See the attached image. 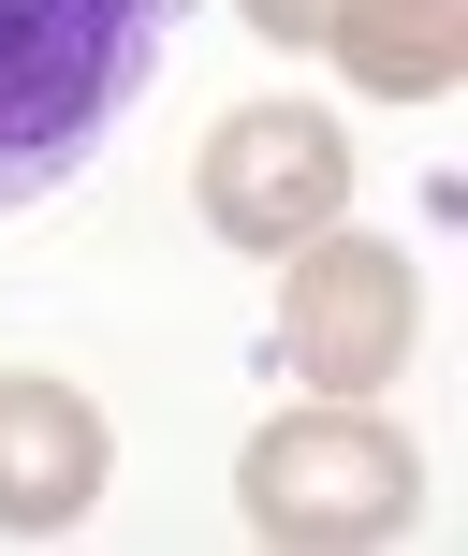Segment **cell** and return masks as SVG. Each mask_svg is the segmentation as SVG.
I'll list each match as a JSON object with an SVG mask.
<instances>
[{"label":"cell","instance_id":"cell-1","mask_svg":"<svg viewBox=\"0 0 468 556\" xmlns=\"http://www.w3.org/2000/svg\"><path fill=\"white\" fill-rule=\"evenodd\" d=\"M162 59V0H0V205H45L103 162Z\"/></svg>","mask_w":468,"mask_h":556},{"label":"cell","instance_id":"cell-2","mask_svg":"<svg viewBox=\"0 0 468 556\" xmlns=\"http://www.w3.org/2000/svg\"><path fill=\"white\" fill-rule=\"evenodd\" d=\"M249 528L264 542H395L410 528V440L366 425L352 395L278 410L264 440H249Z\"/></svg>","mask_w":468,"mask_h":556},{"label":"cell","instance_id":"cell-3","mask_svg":"<svg viewBox=\"0 0 468 556\" xmlns=\"http://www.w3.org/2000/svg\"><path fill=\"white\" fill-rule=\"evenodd\" d=\"M278 366L322 395H381L395 366H410V264L381 250V235H307L293 278H278Z\"/></svg>","mask_w":468,"mask_h":556},{"label":"cell","instance_id":"cell-4","mask_svg":"<svg viewBox=\"0 0 468 556\" xmlns=\"http://www.w3.org/2000/svg\"><path fill=\"white\" fill-rule=\"evenodd\" d=\"M337 205H352V147H337V117H307V103L220 117V147H205V220H220L235 250H307Z\"/></svg>","mask_w":468,"mask_h":556},{"label":"cell","instance_id":"cell-5","mask_svg":"<svg viewBox=\"0 0 468 556\" xmlns=\"http://www.w3.org/2000/svg\"><path fill=\"white\" fill-rule=\"evenodd\" d=\"M103 498V410L59 381H0V528H74Z\"/></svg>","mask_w":468,"mask_h":556},{"label":"cell","instance_id":"cell-6","mask_svg":"<svg viewBox=\"0 0 468 556\" xmlns=\"http://www.w3.org/2000/svg\"><path fill=\"white\" fill-rule=\"evenodd\" d=\"M322 45L352 59L366 103H440V88L468 74V0H337Z\"/></svg>","mask_w":468,"mask_h":556},{"label":"cell","instance_id":"cell-7","mask_svg":"<svg viewBox=\"0 0 468 556\" xmlns=\"http://www.w3.org/2000/svg\"><path fill=\"white\" fill-rule=\"evenodd\" d=\"M249 29H264V45H322L337 0H249Z\"/></svg>","mask_w":468,"mask_h":556}]
</instances>
